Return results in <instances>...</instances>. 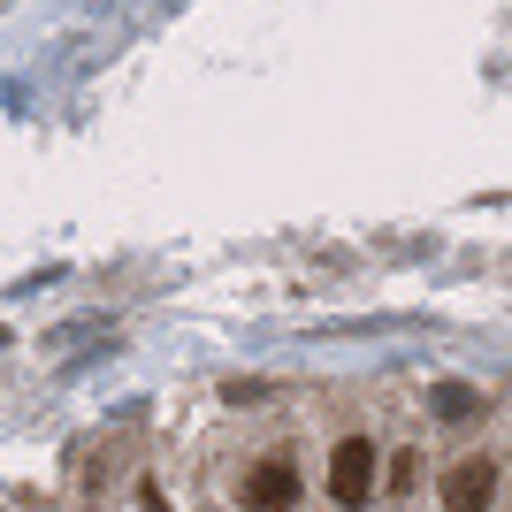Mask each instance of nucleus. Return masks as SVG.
Here are the masks:
<instances>
[{
    "mask_svg": "<svg viewBox=\"0 0 512 512\" xmlns=\"http://www.w3.org/2000/svg\"><path fill=\"white\" fill-rule=\"evenodd\" d=\"M329 497L352 512L375 497V444L367 436H337V451H329Z\"/></svg>",
    "mask_w": 512,
    "mask_h": 512,
    "instance_id": "f257e3e1",
    "label": "nucleus"
},
{
    "mask_svg": "<svg viewBox=\"0 0 512 512\" xmlns=\"http://www.w3.org/2000/svg\"><path fill=\"white\" fill-rule=\"evenodd\" d=\"M291 497H299V467L291 459H253L245 482H237V505L245 512H291Z\"/></svg>",
    "mask_w": 512,
    "mask_h": 512,
    "instance_id": "f03ea898",
    "label": "nucleus"
},
{
    "mask_svg": "<svg viewBox=\"0 0 512 512\" xmlns=\"http://www.w3.org/2000/svg\"><path fill=\"white\" fill-rule=\"evenodd\" d=\"M497 497V459H459L444 474V512H490Z\"/></svg>",
    "mask_w": 512,
    "mask_h": 512,
    "instance_id": "7ed1b4c3",
    "label": "nucleus"
},
{
    "mask_svg": "<svg viewBox=\"0 0 512 512\" xmlns=\"http://www.w3.org/2000/svg\"><path fill=\"white\" fill-rule=\"evenodd\" d=\"M467 413H482V398H474L467 383H444V390H436V421H467Z\"/></svg>",
    "mask_w": 512,
    "mask_h": 512,
    "instance_id": "20e7f679",
    "label": "nucleus"
}]
</instances>
